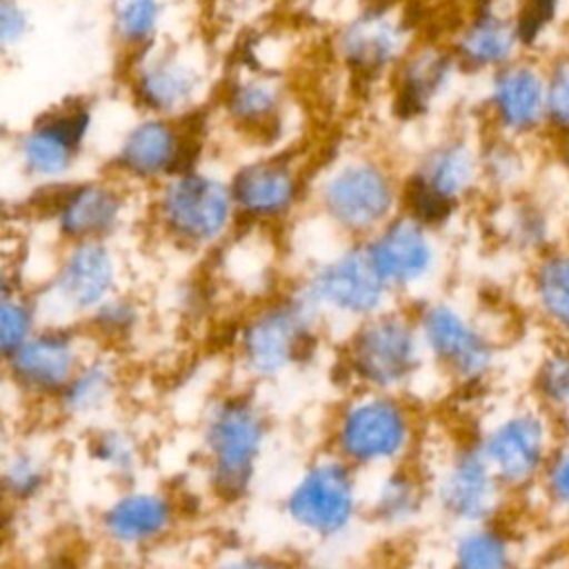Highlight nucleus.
Wrapping results in <instances>:
<instances>
[{
    "mask_svg": "<svg viewBox=\"0 0 569 569\" xmlns=\"http://www.w3.org/2000/svg\"><path fill=\"white\" fill-rule=\"evenodd\" d=\"M407 436L402 413L382 400L365 402L349 411L342 422V449L358 460H378L393 456Z\"/></svg>",
    "mask_w": 569,
    "mask_h": 569,
    "instance_id": "obj_13",
    "label": "nucleus"
},
{
    "mask_svg": "<svg viewBox=\"0 0 569 569\" xmlns=\"http://www.w3.org/2000/svg\"><path fill=\"white\" fill-rule=\"evenodd\" d=\"M167 520L169 507L162 498L138 493L122 498L107 513V529L122 542H138L160 533L167 527Z\"/></svg>",
    "mask_w": 569,
    "mask_h": 569,
    "instance_id": "obj_27",
    "label": "nucleus"
},
{
    "mask_svg": "<svg viewBox=\"0 0 569 569\" xmlns=\"http://www.w3.org/2000/svg\"><path fill=\"white\" fill-rule=\"evenodd\" d=\"M120 162L138 176H153L167 169H178L180 142L176 131L162 120L140 122L124 138Z\"/></svg>",
    "mask_w": 569,
    "mask_h": 569,
    "instance_id": "obj_21",
    "label": "nucleus"
},
{
    "mask_svg": "<svg viewBox=\"0 0 569 569\" xmlns=\"http://www.w3.org/2000/svg\"><path fill=\"white\" fill-rule=\"evenodd\" d=\"M329 211L351 229L376 224L391 207L389 180L371 164H351L327 184Z\"/></svg>",
    "mask_w": 569,
    "mask_h": 569,
    "instance_id": "obj_10",
    "label": "nucleus"
},
{
    "mask_svg": "<svg viewBox=\"0 0 569 569\" xmlns=\"http://www.w3.org/2000/svg\"><path fill=\"white\" fill-rule=\"evenodd\" d=\"M107 389L109 371L104 367H91L69 385L67 405L73 409H91L107 396Z\"/></svg>",
    "mask_w": 569,
    "mask_h": 569,
    "instance_id": "obj_37",
    "label": "nucleus"
},
{
    "mask_svg": "<svg viewBox=\"0 0 569 569\" xmlns=\"http://www.w3.org/2000/svg\"><path fill=\"white\" fill-rule=\"evenodd\" d=\"M460 69L449 44H420L411 47L400 67L398 82V111L416 116L425 111L451 82L453 71Z\"/></svg>",
    "mask_w": 569,
    "mask_h": 569,
    "instance_id": "obj_14",
    "label": "nucleus"
},
{
    "mask_svg": "<svg viewBox=\"0 0 569 569\" xmlns=\"http://www.w3.org/2000/svg\"><path fill=\"white\" fill-rule=\"evenodd\" d=\"M89 127V113L80 107L58 111L38 122L22 140L27 164L42 176L62 173Z\"/></svg>",
    "mask_w": 569,
    "mask_h": 569,
    "instance_id": "obj_16",
    "label": "nucleus"
},
{
    "mask_svg": "<svg viewBox=\"0 0 569 569\" xmlns=\"http://www.w3.org/2000/svg\"><path fill=\"white\" fill-rule=\"evenodd\" d=\"M558 418L538 402L505 416L485 438L480 451L505 489L536 487L560 442Z\"/></svg>",
    "mask_w": 569,
    "mask_h": 569,
    "instance_id": "obj_1",
    "label": "nucleus"
},
{
    "mask_svg": "<svg viewBox=\"0 0 569 569\" xmlns=\"http://www.w3.org/2000/svg\"><path fill=\"white\" fill-rule=\"evenodd\" d=\"M162 211L176 233L191 240H209L227 224L229 196L211 178L184 176L164 193Z\"/></svg>",
    "mask_w": 569,
    "mask_h": 569,
    "instance_id": "obj_7",
    "label": "nucleus"
},
{
    "mask_svg": "<svg viewBox=\"0 0 569 569\" xmlns=\"http://www.w3.org/2000/svg\"><path fill=\"white\" fill-rule=\"evenodd\" d=\"M507 142H496L489 149V156H485V160H482L487 176L493 182L502 184V187L518 184L522 180V176H525V160H522V156L518 153L516 147H511Z\"/></svg>",
    "mask_w": 569,
    "mask_h": 569,
    "instance_id": "obj_36",
    "label": "nucleus"
},
{
    "mask_svg": "<svg viewBox=\"0 0 569 569\" xmlns=\"http://www.w3.org/2000/svg\"><path fill=\"white\" fill-rule=\"evenodd\" d=\"M296 193L291 173L280 164H253L240 171L233 180V200L253 216L282 211Z\"/></svg>",
    "mask_w": 569,
    "mask_h": 569,
    "instance_id": "obj_24",
    "label": "nucleus"
},
{
    "mask_svg": "<svg viewBox=\"0 0 569 569\" xmlns=\"http://www.w3.org/2000/svg\"><path fill=\"white\" fill-rule=\"evenodd\" d=\"M509 233L520 247L542 253L545 249H549L551 222L542 209L533 204H520L513 209V224Z\"/></svg>",
    "mask_w": 569,
    "mask_h": 569,
    "instance_id": "obj_34",
    "label": "nucleus"
},
{
    "mask_svg": "<svg viewBox=\"0 0 569 569\" xmlns=\"http://www.w3.org/2000/svg\"><path fill=\"white\" fill-rule=\"evenodd\" d=\"M476 173L478 160L471 149L462 142H449L429 156L416 180L442 200L456 204V200L471 189Z\"/></svg>",
    "mask_w": 569,
    "mask_h": 569,
    "instance_id": "obj_25",
    "label": "nucleus"
},
{
    "mask_svg": "<svg viewBox=\"0 0 569 569\" xmlns=\"http://www.w3.org/2000/svg\"><path fill=\"white\" fill-rule=\"evenodd\" d=\"M425 336L433 353L467 380L485 376L493 365L491 342L451 307L438 305L427 311Z\"/></svg>",
    "mask_w": 569,
    "mask_h": 569,
    "instance_id": "obj_8",
    "label": "nucleus"
},
{
    "mask_svg": "<svg viewBox=\"0 0 569 569\" xmlns=\"http://www.w3.org/2000/svg\"><path fill=\"white\" fill-rule=\"evenodd\" d=\"M558 140H560V147H558L560 160H562V164L569 169V136H560Z\"/></svg>",
    "mask_w": 569,
    "mask_h": 569,
    "instance_id": "obj_43",
    "label": "nucleus"
},
{
    "mask_svg": "<svg viewBox=\"0 0 569 569\" xmlns=\"http://www.w3.org/2000/svg\"><path fill=\"white\" fill-rule=\"evenodd\" d=\"M40 469L33 460L29 458H20L11 465L9 473H7V487L16 493V496H29L38 489L40 485Z\"/></svg>",
    "mask_w": 569,
    "mask_h": 569,
    "instance_id": "obj_40",
    "label": "nucleus"
},
{
    "mask_svg": "<svg viewBox=\"0 0 569 569\" xmlns=\"http://www.w3.org/2000/svg\"><path fill=\"white\" fill-rule=\"evenodd\" d=\"M33 31V13L27 0H0V47L18 49Z\"/></svg>",
    "mask_w": 569,
    "mask_h": 569,
    "instance_id": "obj_35",
    "label": "nucleus"
},
{
    "mask_svg": "<svg viewBox=\"0 0 569 569\" xmlns=\"http://www.w3.org/2000/svg\"><path fill=\"white\" fill-rule=\"evenodd\" d=\"M29 325L31 316L24 305L11 300L2 302V351L7 356L16 353L27 342Z\"/></svg>",
    "mask_w": 569,
    "mask_h": 569,
    "instance_id": "obj_38",
    "label": "nucleus"
},
{
    "mask_svg": "<svg viewBox=\"0 0 569 569\" xmlns=\"http://www.w3.org/2000/svg\"><path fill=\"white\" fill-rule=\"evenodd\" d=\"M305 338V318L296 307L273 309L249 327L244 338L247 358L260 373L278 371L296 356Z\"/></svg>",
    "mask_w": 569,
    "mask_h": 569,
    "instance_id": "obj_17",
    "label": "nucleus"
},
{
    "mask_svg": "<svg viewBox=\"0 0 569 569\" xmlns=\"http://www.w3.org/2000/svg\"><path fill=\"white\" fill-rule=\"evenodd\" d=\"M371 262L387 282H411L431 264V247L425 233L411 222L391 224L373 244Z\"/></svg>",
    "mask_w": 569,
    "mask_h": 569,
    "instance_id": "obj_19",
    "label": "nucleus"
},
{
    "mask_svg": "<svg viewBox=\"0 0 569 569\" xmlns=\"http://www.w3.org/2000/svg\"><path fill=\"white\" fill-rule=\"evenodd\" d=\"M169 0H107V20L113 40L129 53L160 40Z\"/></svg>",
    "mask_w": 569,
    "mask_h": 569,
    "instance_id": "obj_22",
    "label": "nucleus"
},
{
    "mask_svg": "<svg viewBox=\"0 0 569 569\" xmlns=\"http://www.w3.org/2000/svg\"><path fill=\"white\" fill-rule=\"evenodd\" d=\"M531 296L540 318L569 345V249L549 247L538 253L531 271Z\"/></svg>",
    "mask_w": 569,
    "mask_h": 569,
    "instance_id": "obj_18",
    "label": "nucleus"
},
{
    "mask_svg": "<svg viewBox=\"0 0 569 569\" xmlns=\"http://www.w3.org/2000/svg\"><path fill=\"white\" fill-rule=\"evenodd\" d=\"M456 560L462 567L500 569L513 562V547L502 531L493 527H478L458 540Z\"/></svg>",
    "mask_w": 569,
    "mask_h": 569,
    "instance_id": "obj_29",
    "label": "nucleus"
},
{
    "mask_svg": "<svg viewBox=\"0 0 569 569\" xmlns=\"http://www.w3.org/2000/svg\"><path fill=\"white\" fill-rule=\"evenodd\" d=\"M118 216V198L102 187H82L71 191L60 207V227L64 233L82 238L111 229Z\"/></svg>",
    "mask_w": 569,
    "mask_h": 569,
    "instance_id": "obj_26",
    "label": "nucleus"
},
{
    "mask_svg": "<svg viewBox=\"0 0 569 569\" xmlns=\"http://www.w3.org/2000/svg\"><path fill=\"white\" fill-rule=\"evenodd\" d=\"M487 109L511 140L549 131L547 62L527 51L487 76Z\"/></svg>",
    "mask_w": 569,
    "mask_h": 569,
    "instance_id": "obj_3",
    "label": "nucleus"
},
{
    "mask_svg": "<svg viewBox=\"0 0 569 569\" xmlns=\"http://www.w3.org/2000/svg\"><path fill=\"white\" fill-rule=\"evenodd\" d=\"M413 360V336L400 320H378L353 342V362L358 373L376 385L398 382L411 371Z\"/></svg>",
    "mask_w": 569,
    "mask_h": 569,
    "instance_id": "obj_12",
    "label": "nucleus"
},
{
    "mask_svg": "<svg viewBox=\"0 0 569 569\" xmlns=\"http://www.w3.org/2000/svg\"><path fill=\"white\" fill-rule=\"evenodd\" d=\"M538 402L558 420H569V345L547 353L536 371Z\"/></svg>",
    "mask_w": 569,
    "mask_h": 569,
    "instance_id": "obj_30",
    "label": "nucleus"
},
{
    "mask_svg": "<svg viewBox=\"0 0 569 569\" xmlns=\"http://www.w3.org/2000/svg\"><path fill=\"white\" fill-rule=\"evenodd\" d=\"M547 113L549 131L569 136V42L547 60Z\"/></svg>",
    "mask_w": 569,
    "mask_h": 569,
    "instance_id": "obj_31",
    "label": "nucleus"
},
{
    "mask_svg": "<svg viewBox=\"0 0 569 569\" xmlns=\"http://www.w3.org/2000/svg\"><path fill=\"white\" fill-rule=\"evenodd\" d=\"M133 91L138 100L156 111H176L196 100L204 87L202 64L196 51L184 44L153 42L131 53Z\"/></svg>",
    "mask_w": 569,
    "mask_h": 569,
    "instance_id": "obj_5",
    "label": "nucleus"
},
{
    "mask_svg": "<svg viewBox=\"0 0 569 569\" xmlns=\"http://www.w3.org/2000/svg\"><path fill=\"white\" fill-rule=\"evenodd\" d=\"M536 487L553 513L569 516V442H558Z\"/></svg>",
    "mask_w": 569,
    "mask_h": 569,
    "instance_id": "obj_32",
    "label": "nucleus"
},
{
    "mask_svg": "<svg viewBox=\"0 0 569 569\" xmlns=\"http://www.w3.org/2000/svg\"><path fill=\"white\" fill-rule=\"evenodd\" d=\"M280 84L269 76L236 80L227 93L229 111L249 124L269 120L280 104Z\"/></svg>",
    "mask_w": 569,
    "mask_h": 569,
    "instance_id": "obj_28",
    "label": "nucleus"
},
{
    "mask_svg": "<svg viewBox=\"0 0 569 569\" xmlns=\"http://www.w3.org/2000/svg\"><path fill=\"white\" fill-rule=\"evenodd\" d=\"M102 318L111 327H124L129 322L131 313H129V309L124 305H109V307H104Z\"/></svg>",
    "mask_w": 569,
    "mask_h": 569,
    "instance_id": "obj_42",
    "label": "nucleus"
},
{
    "mask_svg": "<svg viewBox=\"0 0 569 569\" xmlns=\"http://www.w3.org/2000/svg\"><path fill=\"white\" fill-rule=\"evenodd\" d=\"M382 282L371 256L351 251L316 276L313 293L347 311H369L382 298Z\"/></svg>",
    "mask_w": 569,
    "mask_h": 569,
    "instance_id": "obj_15",
    "label": "nucleus"
},
{
    "mask_svg": "<svg viewBox=\"0 0 569 569\" xmlns=\"http://www.w3.org/2000/svg\"><path fill=\"white\" fill-rule=\"evenodd\" d=\"M16 376L36 389H58L73 371V349L58 336H40L9 356Z\"/></svg>",
    "mask_w": 569,
    "mask_h": 569,
    "instance_id": "obj_20",
    "label": "nucleus"
},
{
    "mask_svg": "<svg viewBox=\"0 0 569 569\" xmlns=\"http://www.w3.org/2000/svg\"><path fill=\"white\" fill-rule=\"evenodd\" d=\"M260 440V418L247 402H227L216 411L209 445L216 462V485L224 496H238L247 487Z\"/></svg>",
    "mask_w": 569,
    "mask_h": 569,
    "instance_id": "obj_6",
    "label": "nucleus"
},
{
    "mask_svg": "<svg viewBox=\"0 0 569 569\" xmlns=\"http://www.w3.org/2000/svg\"><path fill=\"white\" fill-rule=\"evenodd\" d=\"M413 509H416L413 485L407 478H402V476L389 478L387 487L380 493V511H382V516H387L391 520L407 518V516L413 513Z\"/></svg>",
    "mask_w": 569,
    "mask_h": 569,
    "instance_id": "obj_39",
    "label": "nucleus"
},
{
    "mask_svg": "<svg viewBox=\"0 0 569 569\" xmlns=\"http://www.w3.org/2000/svg\"><path fill=\"white\" fill-rule=\"evenodd\" d=\"M500 489H505V485L498 480L482 451L469 449L460 453L445 476L440 500L451 516L465 522H482L496 511Z\"/></svg>",
    "mask_w": 569,
    "mask_h": 569,
    "instance_id": "obj_11",
    "label": "nucleus"
},
{
    "mask_svg": "<svg viewBox=\"0 0 569 569\" xmlns=\"http://www.w3.org/2000/svg\"><path fill=\"white\" fill-rule=\"evenodd\" d=\"M113 280L111 258L102 247L84 244L76 249L62 267L58 289L73 307L96 305Z\"/></svg>",
    "mask_w": 569,
    "mask_h": 569,
    "instance_id": "obj_23",
    "label": "nucleus"
},
{
    "mask_svg": "<svg viewBox=\"0 0 569 569\" xmlns=\"http://www.w3.org/2000/svg\"><path fill=\"white\" fill-rule=\"evenodd\" d=\"M449 49L462 71L487 76L527 53L516 0H476L456 24Z\"/></svg>",
    "mask_w": 569,
    "mask_h": 569,
    "instance_id": "obj_2",
    "label": "nucleus"
},
{
    "mask_svg": "<svg viewBox=\"0 0 569 569\" xmlns=\"http://www.w3.org/2000/svg\"><path fill=\"white\" fill-rule=\"evenodd\" d=\"M333 47L349 69L380 73L409 53L411 27L396 0H376L340 24Z\"/></svg>",
    "mask_w": 569,
    "mask_h": 569,
    "instance_id": "obj_4",
    "label": "nucleus"
},
{
    "mask_svg": "<svg viewBox=\"0 0 569 569\" xmlns=\"http://www.w3.org/2000/svg\"><path fill=\"white\" fill-rule=\"evenodd\" d=\"M351 509V480L340 465L316 467L289 500L291 516L318 533H333L342 529Z\"/></svg>",
    "mask_w": 569,
    "mask_h": 569,
    "instance_id": "obj_9",
    "label": "nucleus"
},
{
    "mask_svg": "<svg viewBox=\"0 0 569 569\" xmlns=\"http://www.w3.org/2000/svg\"><path fill=\"white\" fill-rule=\"evenodd\" d=\"M280 2H287V4H300V2H307V0H280Z\"/></svg>",
    "mask_w": 569,
    "mask_h": 569,
    "instance_id": "obj_44",
    "label": "nucleus"
},
{
    "mask_svg": "<svg viewBox=\"0 0 569 569\" xmlns=\"http://www.w3.org/2000/svg\"><path fill=\"white\" fill-rule=\"evenodd\" d=\"M516 9L527 49L531 51V47L565 18L569 0H516Z\"/></svg>",
    "mask_w": 569,
    "mask_h": 569,
    "instance_id": "obj_33",
    "label": "nucleus"
},
{
    "mask_svg": "<svg viewBox=\"0 0 569 569\" xmlns=\"http://www.w3.org/2000/svg\"><path fill=\"white\" fill-rule=\"evenodd\" d=\"M98 458L116 467H129L133 460V449L124 436L109 433L98 442Z\"/></svg>",
    "mask_w": 569,
    "mask_h": 569,
    "instance_id": "obj_41",
    "label": "nucleus"
}]
</instances>
